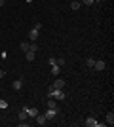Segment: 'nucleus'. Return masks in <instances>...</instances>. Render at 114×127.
<instances>
[{
    "label": "nucleus",
    "mask_w": 114,
    "mask_h": 127,
    "mask_svg": "<svg viewBox=\"0 0 114 127\" xmlns=\"http://www.w3.org/2000/svg\"><path fill=\"white\" fill-rule=\"evenodd\" d=\"M93 63H95V59H93V57H87L86 59V64H87V66H93Z\"/></svg>",
    "instance_id": "17"
},
{
    "label": "nucleus",
    "mask_w": 114,
    "mask_h": 127,
    "mask_svg": "<svg viewBox=\"0 0 114 127\" xmlns=\"http://www.w3.org/2000/svg\"><path fill=\"white\" fill-rule=\"evenodd\" d=\"M59 72H61V66L57 64V61H55V63L51 64V76H59Z\"/></svg>",
    "instance_id": "7"
},
{
    "label": "nucleus",
    "mask_w": 114,
    "mask_h": 127,
    "mask_svg": "<svg viewBox=\"0 0 114 127\" xmlns=\"http://www.w3.org/2000/svg\"><path fill=\"white\" fill-rule=\"evenodd\" d=\"M80 4H82L80 0H74V2H71V10H74V11H78V10H80Z\"/></svg>",
    "instance_id": "12"
},
{
    "label": "nucleus",
    "mask_w": 114,
    "mask_h": 127,
    "mask_svg": "<svg viewBox=\"0 0 114 127\" xmlns=\"http://www.w3.org/2000/svg\"><path fill=\"white\" fill-rule=\"evenodd\" d=\"M51 87H53V89H63V87H65V80L57 78V80L53 82V85H51Z\"/></svg>",
    "instance_id": "5"
},
{
    "label": "nucleus",
    "mask_w": 114,
    "mask_h": 127,
    "mask_svg": "<svg viewBox=\"0 0 114 127\" xmlns=\"http://www.w3.org/2000/svg\"><path fill=\"white\" fill-rule=\"evenodd\" d=\"M17 118H19V122H23V120H27V112H25V108H23V110H19Z\"/></svg>",
    "instance_id": "14"
},
{
    "label": "nucleus",
    "mask_w": 114,
    "mask_h": 127,
    "mask_svg": "<svg viewBox=\"0 0 114 127\" xmlns=\"http://www.w3.org/2000/svg\"><path fill=\"white\" fill-rule=\"evenodd\" d=\"M25 59H27V61H34V51H31V49H29V51L25 53Z\"/></svg>",
    "instance_id": "15"
},
{
    "label": "nucleus",
    "mask_w": 114,
    "mask_h": 127,
    "mask_svg": "<svg viewBox=\"0 0 114 127\" xmlns=\"http://www.w3.org/2000/svg\"><path fill=\"white\" fill-rule=\"evenodd\" d=\"M40 29H36V27H34L33 31H29V40H33V42H36V38H38V34H40Z\"/></svg>",
    "instance_id": "3"
},
{
    "label": "nucleus",
    "mask_w": 114,
    "mask_h": 127,
    "mask_svg": "<svg viewBox=\"0 0 114 127\" xmlns=\"http://www.w3.org/2000/svg\"><path fill=\"white\" fill-rule=\"evenodd\" d=\"M84 125H86V127H95V125H99V123L95 122V118L89 116V118H86V120H84Z\"/></svg>",
    "instance_id": "4"
},
{
    "label": "nucleus",
    "mask_w": 114,
    "mask_h": 127,
    "mask_svg": "<svg viewBox=\"0 0 114 127\" xmlns=\"http://www.w3.org/2000/svg\"><path fill=\"white\" fill-rule=\"evenodd\" d=\"M11 87H13V89H17V91H21V89H23V80H15V82L11 84Z\"/></svg>",
    "instance_id": "9"
},
{
    "label": "nucleus",
    "mask_w": 114,
    "mask_h": 127,
    "mask_svg": "<svg viewBox=\"0 0 114 127\" xmlns=\"http://www.w3.org/2000/svg\"><path fill=\"white\" fill-rule=\"evenodd\" d=\"M36 123L38 125H46V123H48L46 116H44V114H36Z\"/></svg>",
    "instance_id": "8"
},
{
    "label": "nucleus",
    "mask_w": 114,
    "mask_h": 127,
    "mask_svg": "<svg viewBox=\"0 0 114 127\" xmlns=\"http://www.w3.org/2000/svg\"><path fill=\"white\" fill-rule=\"evenodd\" d=\"M57 64H59L61 68H63V66H65V59H57Z\"/></svg>",
    "instance_id": "20"
},
{
    "label": "nucleus",
    "mask_w": 114,
    "mask_h": 127,
    "mask_svg": "<svg viewBox=\"0 0 114 127\" xmlns=\"http://www.w3.org/2000/svg\"><path fill=\"white\" fill-rule=\"evenodd\" d=\"M0 108H2V110H6V108H8V102H6L4 99H0Z\"/></svg>",
    "instance_id": "18"
},
{
    "label": "nucleus",
    "mask_w": 114,
    "mask_h": 127,
    "mask_svg": "<svg viewBox=\"0 0 114 127\" xmlns=\"http://www.w3.org/2000/svg\"><path fill=\"white\" fill-rule=\"evenodd\" d=\"M82 2H84V4H86V6H93V4H95L93 0H82Z\"/></svg>",
    "instance_id": "21"
},
{
    "label": "nucleus",
    "mask_w": 114,
    "mask_h": 127,
    "mask_svg": "<svg viewBox=\"0 0 114 127\" xmlns=\"http://www.w3.org/2000/svg\"><path fill=\"white\" fill-rule=\"evenodd\" d=\"M19 49H21V51H25V53H27L29 49H31V44H29V42H21V44H19Z\"/></svg>",
    "instance_id": "11"
},
{
    "label": "nucleus",
    "mask_w": 114,
    "mask_h": 127,
    "mask_svg": "<svg viewBox=\"0 0 114 127\" xmlns=\"http://www.w3.org/2000/svg\"><path fill=\"white\" fill-rule=\"evenodd\" d=\"M49 97H51V99H55V101H63V99H65V91L49 87Z\"/></svg>",
    "instance_id": "1"
},
{
    "label": "nucleus",
    "mask_w": 114,
    "mask_h": 127,
    "mask_svg": "<svg viewBox=\"0 0 114 127\" xmlns=\"http://www.w3.org/2000/svg\"><path fill=\"white\" fill-rule=\"evenodd\" d=\"M31 51H34V53L38 51V46H36V42H33V44H31Z\"/></svg>",
    "instance_id": "19"
},
{
    "label": "nucleus",
    "mask_w": 114,
    "mask_h": 127,
    "mask_svg": "<svg viewBox=\"0 0 114 127\" xmlns=\"http://www.w3.org/2000/svg\"><path fill=\"white\" fill-rule=\"evenodd\" d=\"M4 76H6V72H4V70H2V68H0V80L4 78Z\"/></svg>",
    "instance_id": "22"
},
{
    "label": "nucleus",
    "mask_w": 114,
    "mask_h": 127,
    "mask_svg": "<svg viewBox=\"0 0 114 127\" xmlns=\"http://www.w3.org/2000/svg\"><path fill=\"white\" fill-rule=\"evenodd\" d=\"M107 125H114V114H112V112L107 114Z\"/></svg>",
    "instance_id": "13"
},
{
    "label": "nucleus",
    "mask_w": 114,
    "mask_h": 127,
    "mask_svg": "<svg viewBox=\"0 0 114 127\" xmlns=\"http://www.w3.org/2000/svg\"><path fill=\"white\" fill-rule=\"evenodd\" d=\"M4 2H6V0H0V6H4Z\"/></svg>",
    "instance_id": "23"
},
{
    "label": "nucleus",
    "mask_w": 114,
    "mask_h": 127,
    "mask_svg": "<svg viewBox=\"0 0 114 127\" xmlns=\"http://www.w3.org/2000/svg\"><path fill=\"white\" fill-rule=\"evenodd\" d=\"M57 114H59V110H57V108H48V110H46V114H44V116H46V120H53L55 116H57Z\"/></svg>",
    "instance_id": "2"
},
{
    "label": "nucleus",
    "mask_w": 114,
    "mask_h": 127,
    "mask_svg": "<svg viewBox=\"0 0 114 127\" xmlns=\"http://www.w3.org/2000/svg\"><path fill=\"white\" fill-rule=\"evenodd\" d=\"M25 112H27V116H33V118H36V114H38L36 108H29V106H25Z\"/></svg>",
    "instance_id": "10"
},
{
    "label": "nucleus",
    "mask_w": 114,
    "mask_h": 127,
    "mask_svg": "<svg viewBox=\"0 0 114 127\" xmlns=\"http://www.w3.org/2000/svg\"><path fill=\"white\" fill-rule=\"evenodd\" d=\"M71 2H74V0H71Z\"/></svg>",
    "instance_id": "25"
},
{
    "label": "nucleus",
    "mask_w": 114,
    "mask_h": 127,
    "mask_svg": "<svg viewBox=\"0 0 114 127\" xmlns=\"http://www.w3.org/2000/svg\"><path fill=\"white\" fill-rule=\"evenodd\" d=\"M25 2H27V4H31V2H33V0H25Z\"/></svg>",
    "instance_id": "24"
},
{
    "label": "nucleus",
    "mask_w": 114,
    "mask_h": 127,
    "mask_svg": "<svg viewBox=\"0 0 114 127\" xmlns=\"http://www.w3.org/2000/svg\"><path fill=\"white\" fill-rule=\"evenodd\" d=\"M48 108H57V102H55V99H51V97H49V101H48Z\"/></svg>",
    "instance_id": "16"
},
{
    "label": "nucleus",
    "mask_w": 114,
    "mask_h": 127,
    "mask_svg": "<svg viewBox=\"0 0 114 127\" xmlns=\"http://www.w3.org/2000/svg\"><path fill=\"white\" fill-rule=\"evenodd\" d=\"M93 68L95 70H105L107 68V63H105V61H95V63H93Z\"/></svg>",
    "instance_id": "6"
}]
</instances>
